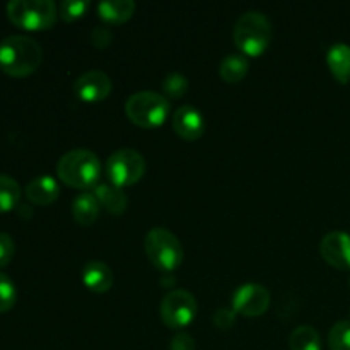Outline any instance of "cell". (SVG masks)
Returning a JSON list of instances; mask_svg holds the SVG:
<instances>
[{
	"label": "cell",
	"instance_id": "6da1fadb",
	"mask_svg": "<svg viewBox=\"0 0 350 350\" xmlns=\"http://www.w3.org/2000/svg\"><path fill=\"white\" fill-rule=\"evenodd\" d=\"M43 48L24 34H12L0 43V70L10 77H27L40 68Z\"/></svg>",
	"mask_w": 350,
	"mask_h": 350
},
{
	"label": "cell",
	"instance_id": "7a4b0ae2",
	"mask_svg": "<svg viewBox=\"0 0 350 350\" xmlns=\"http://www.w3.org/2000/svg\"><path fill=\"white\" fill-rule=\"evenodd\" d=\"M57 176L62 183L75 190L96 188L101 178V163L89 149L68 150L57 163Z\"/></svg>",
	"mask_w": 350,
	"mask_h": 350
},
{
	"label": "cell",
	"instance_id": "3957f363",
	"mask_svg": "<svg viewBox=\"0 0 350 350\" xmlns=\"http://www.w3.org/2000/svg\"><path fill=\"white\" fill-rule=\"evenodd\" d=\"M232 40L238 50L248 57H260L265 53L272 41V24L265 14L250 10L243 14L232 31Z\"/></svg>",
	"mask_w": 350,
	"mask_h": 350
},
{
	"label": "cell",
	"instance_id": "277c9868",
	"mask_svg": "<svg viewBox=\"0 0 350 350\" xmlns=\"http://www.w3.org/2000/svg\"><path fill=\"white\" fill-rule=\"evenodd\" d=\"M7 17L21 29L44 31L55 26L58 9L51 0H12L7 3Z\"/></svg>",
	"mask_w": 350,
	"mask_h": 350
},
{
	"label": "cell",
	"instance_id": "5b68a950",
	"mask_svg": "<svg viewBox=\"0 0 350 350\" xmlns=\"http://www.w3.org/2000/svg\"><path fill=\"white\" fill-rule=\"evenodd\" d=\"M170 101L154 91H139L125 103V113L133 125L140 129H157L170 116Z\"/></svg>",
	"mask_w": 350,
	"mask_h": 350
},
{
	"label": "cell",
	"instance_id": "8992f818",
	"mask_svg": "<svg viewBox=\"0 0 350 350\" xmlns=\"http://www.w3.org/2000/svg\"><path fill=\"white\" fill-rule=\"evenodd\" d=\"M144 248H146V255L149 262L159 272H174L183 263V246L170 229H150L146 236V241H144Z\"/></svg>",
	"mask_w": 350,
	"mask_h": 350
},
{
	"label": "cell",
	"instance_id": "52a82bcc",
	"mask_svg": "<svg viewBox=\"0 0 350 350\" xmlns=\"http://www.w3.org/2000/svg\"><path fill=\"white\" fill-rule=\"evenodd\" d=\"M105 170L111 185L118 188L132 187L146 174V159L133 149H120L108 157Z\"/></svg>",
	"mask_w": 350,
	"mask_h": 350
},
{
	"label": "cell",
	"instance_id": "ba28073f",
	"mask_svg": "<svg viewBox=\"0 0 350 350\" xmlns=\"http://www.w3.org/2000/svg\"><path fill=\"white\" fill-rule=\"evenodd\" d=\"M197 301L185 289H174L161 301L159 314L163 323L171 330H183L197 317Z\"/></svg>",
	"mask_w": 350,
	"mask_h": 350
},
{
	"label": "cell",
	"instance_id": "9c48e42d",
	"mask_svg": "<svg viewBox=\"0 0 350 350\" xmlns=\"http://www.w3.org/2000/svg\"><path fill=\"white\" fill-rule=\"evenodd\" d=\"M269 306L270 293L260 284H243L232 294V310L241 317H262L269 310Z\"/></svg>",
	"mask_w": 350,
	"mask_h": 350
},
{
	"label": "cell",
	"instance_id": "30bf717a",
	"mask_svg": "<svg viewBox=\"0 0 350 350\" xmlns=\"http://www.w3.org/2000/svg\"><path fill=\"white\" fill-rule=\"evenodd\" d=\"M320 253L325 262L338 270H350V234L332 231L321 239Z\"/></svg>",
	"mask_w": 350,
	"mask_h": 350
},
{
	"label": "cell",
	"instance_id": "8fae6325",
	"mask_svg": "<svg viewBox=\"0 0 350 350\" xmlns=\"http://www.w3.org/2000/svg\"><path fill=\"white\" fill-rule=\"evenodd\" d=\"M74 92L81 101L99 103L111 92V79L101 70H89L74 82Z\"/></svg>",
	"mask_w": 350,
	"mask_h": 350
},
{
	"label": "cell",
	"instance_id": "7c38bea8",
	"mask_svg": "<svg viewBox=\"0 0 350 350\" xmlns=\"http://www.w3.org/2000/svg\"><path fill=\"white\" fill-rule=\"evenodd\" d=\"M173 130L180 139L198 140L205 132V120L195 106H180L173 115Z\"/></svg>",
	"mask_w": 350,
	"mask_h": 350
},
{
	"label": "cell",
	"instance_id": "4fadbf2b",
	"mask_svg": "<svg viewBox=\"0 0 350 350\" xmlns=\"http://www.w3.org/2000/svg\"><path fill=\"white\" fill-rule=\"evenodd\" d=\"M26 198L33 205H40V207H46L51 205L60 195V187H58L57 180L48 174H41V176L33 178L29 183L26 185Z\"/></svg>",
	"mask_w": 350,
	"mask_h": 350
},
{
	"label": "cell",
	"instance_id": "5bb4252c",
	"mask_svg": "<svg viewBox=\"0 0 350 350\" xmlns=\"http://www.w3.org/2000/svg\"><path fill=\"white\" fill-rule=\"evenodd\" d=\"M82 284L94 294H105L113 286V272L106 263L99 260H91L82 267Z\"/></svg>",
	"mask_w": 350,
	"mask_h": 350
},
{
	"label": "cell",
	"instance_id": "9a60e30c",
	"mask_svg": "<svg viewBox=\"0 0 350 350\" xmlns=\"http://www.w3.org/2000/svg\"><path fill=\"white\" fill-rule=\"evenodd\" d=\"M92 193H94L99 205L111 215H122L129 207V198L123 193L122 188L111 183H98Z\"/></svg>",
	"mask_w": 350,
	"mask_h": 350
},
{
	"label": "cell",
	"instance_id": "2e32d148",
	"mask_svg": "<svg viewBox=\"0 0 350 350\" xmlns=\"http://www.w3.org/2000/svg\"><path fill=\"white\" fill-rule=\"evenodd\" d=\"M99 211H101V205L91 191H82L72 204V217L79 226H84V228L92 226L98 221Z\"/></svg>",
	"mask_w": 350,
	"mask_h": 350
},
{
	"label": "cell",
	"instance_id": "e0dca14e",
	"mask_svg": "<svg viewBox=\"0 0 350 350\" xmlns=\"http://www.w3.org/2000/svg\"><path fill=\"white\" fill-rule=\"evenodd\" d=\"M327 64L332 75L340 84L350 82V46L345 43H337L328 50Z\"/></svg>",
	"mask_w": 350,
	"mask_h": 350
},
{
	"label": "cell",
	"instance_id": "ac0fdd59",
	"mask_svg": "<svg viewBox=\"0 0 350 350\" xmlns=\"http://www.w3.org/2000/svg\"><path fill=\"white\" fill-rule=\"evenodd\" d=\"M98 14L105 23L123 24L135 14V2L132 0H106L98 5Z\"/></svg>",
	"mask_w": 350,
	"mask_h": 350
},
{
	"label": "cell",
	"instance_id": "d6986e66",
	"mask_svg": "<svg viewBox=\"0 0 350 350\" xmlns=\"http://www.w3.org/2000/svg\"><path fill=\"white\" fill-rule=\"evenodd\" d=\"M250 68L248 58L243 53H231L221 62L219 65V75L222 77V81L228 82V84H238L239 81L246 77Z\"/></svg>",
	"mask_w": 350,
	"mask_h": 350
},
{
	"label": "cell",
	"instance_id": "ffe728a7",
	"mask_svg": "<svg viewBox=\"0 0 350 350\" xmlns=\"http://www.w3.org/2000/svg\"><path fill=\"white\" fill-rule=\"evenodd\" d=\"M291 350H321V337L313 327H297L289 337Z\"/></svg>",
	"mask_w": 350,
	"mask_h": 350
},
{
	"label": "cell",
	"instance_id": "44dd1931",
	"mask_svg": "<svg viewBox=\"0 0 350 350\" xmlns=\"http://www.w3.org/2000/svg\"><path fill=\"white\" fill-rule=\"evenodd\" d=\"M21 187L14 178L7 174H0V214L10 212L19 205Z\"/></svg>",
	"mask_w": 350,
	"mask_h": 350
},
{
	"label": "cell",
	"instance_id": "7402d4cb",
	"mask_svg": "<svg viewBox=\"0 0 350 350\" xmlns=\"http://www.w3.org/2000/svg\"><path fill=\"white\" fill-rule=\"evenodd\" d=\"M330 350H350V321H337L328 332Z\"/></svg>",
	"mask_w": 350,
	"mask_h": 350
},
{
	"label": "cell",
	"instance_id": "603a6c76",
	"mask_svg": "<svg viewBox=\"0 0 350 350\" xmlns=\"http://www.w3.org/2000/svg\"><path fill=\"white\" fill-rule=\"evenodd\" d=\"M89 7H91V2H88V0H64L58 7V16L65 23H74V21L85 16Z\"/></svg>",
	"mask_w": 350,
	"mask_h": 350
},
{
	"label": "cell",
	"instance_id": "cb8c5ba5",
	"mask_svg": "<svg viewBox=\"0 0 350 350\" xmlns=\"http://www.w3.org/2000/svg\"><path fill=\"white\" fill-rule=\"evenodd\" d=\"M17 301V291L12 280L0 272V314L7 313L14 308Z\"/></svg>",
	"mask_w": 350,
	"mask_h": 350
},
{
	"label": "cell",
	"instance_id": "d4e9b609",
	"mask_svg": "<svg viewBox=\"0 0 350 350\" xmlns=\"http://www.w3.org/2000/svg\"><path fill=\"white\" fill-rule=\"evenodd\" d=\"M188 91V81L181 74H170L163 81V92L167 98H183Z\"/></svg>",
	"mask_w": 350,
	"mask_h": 350
},
{
	"label": "cell",
	"instance_id": "484cf974",
	"mask_svg": "<svg viewBox=\"0 0 350 350\" xmlns=\"http://www.w3.org/2000/svg\"><path fill=\"white\" fill-rule=\"evenodd\" d=\"M16 253V245L14 239L7 232H0V269L9 265Z\"/></svg>",
	"mask_w": 350,
	"mask_h": 350
},
{
	"label": "cell",
	"instance_id": "4316f807",
	"mask_svg": "<svg viewBox=\"0 0 350 350\" xmlns=\"http://www.w3.org/2000/svg\"><path fill=\"white\" fill-rule=\"evenodd\" d=\"M113 41V31L106 26H98L94 27V31L91 33V43L92 46L98 48V50H105L111 44Z\"/></svg>",
	"mask_w": 350,
	"mask_h": 350
},
{
	"label": "cell",
	"instance_id": "83f0119b",
	"mask_svg": "<svg viewBox=\"0 0 350 350\" xmlns=\"http://www.w3.org/2000/svg\"><path fill=\"white\" fill-rule=\"evenodd\" d=\"M234 321H236L234 310H228V308H222V310L215 311L214 323H215V327L221 328V330H229V328L234 325Z\"/></svg>",
	"mask_w": 350,
	"mask_h": 350
},
{
	"label": "cell",
	"instance_id": "f1b7e54d",
	"mask_svg": "<svg viewBox=\"0 0 350 350\" xmlns=\"http://www.w3.org/2000/svg\"><path fill=\"white\" fill-rule=\"evenodd\" d=\"M195 340L188 334H176L170 344V350H195Z\"/></svg>",
	"mask_w": 350,
	"mask_h": 350
},
{
	"label": "cell",
	"instance_id": "f546056e",
	"mask_svg": "<svg viewBox=\"0 0 350 350\" xmlns=\"http://www.w3.org/2000/svg\"><path fill=\"white\" fill-rule=\"evenodd\" d=\"M349 282H350V280H349Z\"/></svg>",
	"mask_w": 350,
	"mask_h": 350
}]
</instances>
